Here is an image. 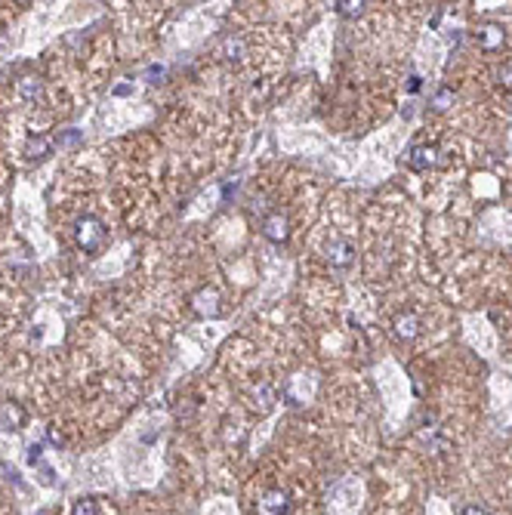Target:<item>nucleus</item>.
Instances as JSON below:
<instances>
[{"label":"nucleus","instance_id":"2eb2a0df","mask_svg":"<svg viewBox=\"0 0 512 515\" xmlns=\"http://www.w3.org/2000/svg\"><path fill=\"white\" fill-rule=\"evenodd\" d=\"M80 142V133L78 130H68L65 136H59V145H78Z\"/></svg>","mask_w":512,"mask_h":515},{"label":"nucleus","instance_id":"1a4fd4ad","mask_svg":"<svg viewBox=\"0 0 512 515\" xmlns=\"http://www.w3.org/2000/svg\"><path fill=\"white\" fill-rule=\"evenodd\" d=\"M50 148H53V139L37 136V139H28L25 155H28V157H46V155H50Z\"/></svg>","mask_w":512,"mask_h":515},{"label":"nucleus","instance_id":"39448f33","mask_svg":"<svg viewBox=\"0 0 512 515\" xmlns=\"http://www.w3.org/2000/svg\"><path fill=\"white\" fill-rule=\"evenodd\" d=\"M352 254H355V250H352V244L346 238H337V241H330V247H328V256H330V262L333 266H349L352 262Z\"/></svg>","mask_w":512,"mask_h":515},{"label":"nucleus","instance_id":"ddd939ff","mask_svg":"<svg viewBox=\"0 0 512 515\" xmlns=\"http://www.w3.org/2000/svg\"><path fill=\"white\" fill-rule=\"evenodd\" d=\"M432 105L439 108V111H444V108H451L454 105V90L451 87H442L439 93H435V99H432Z\"/></svg>","mask_w":512,"mask_h":515},{"label":"nucleus","instance_id":"f3484780","mask_svg":"<svg viewBox=\"0 0 512 515\" xmlns=\"http://www.w3.org/2000/svg\"><path fill=\"white\" fill-rule=\"evenodd\" d=\"M127 93H130V83H117L115 87V96H127Z\"/></svg>","mask_w":512,"mask_h":515},{"label":"nucleus","instance_id":"423d86ee","mask_svg":"<svg viewBox=\"0 0 512 515\" xmlns=\"http://www.w3.org/2000/svg\"><path fill=\"white\" fill-rule=\"evenodd\" d=\"M263 235L272 238V241H284L287 238V219L281 213H272V217L263 219Z\"/></svg>","mask_w":512,"mask_h":515},{"label":"nucleus","instance_id":"4468645a","mask_svg":"<svg viewBox=\"0 0 512 515\" xmlns=\"http://www.w3.org/2000/svg\"><path fill=\"white\" fill-rule=\"evenodd\" d=\"M497 78L503 80L506 87H512V62H503V65H500V68H497Z\"/></svg>","mask_w":512,"mask_h":515},{"label":"nucleus","instance_id":"0eeeda50","mask_svg":"<svg viewBox=\"0 0 512 515\" xmlns=\"http://www.w3.org/2000/svg\"><path fill=\"white\" fill-rule=\"evenodd\" d=\"M395 333L402 336V340H414V336L420 333V318L411 315V312L398 315V318H395Z\"/></svg>","mask_w":512,"mask_h":515},{"label":"nucleus","instance_id":"20e7f679","mask_svg":"<svg viewBox=\"0 0 512 515\" xmlns=\"http://www.w3.org/2000/svg\"><path fill=\"white\" fill-rule=\"evenodd\" d=\"M476 41H479L481 50L494 53V50H500V46H503L506 34H503V28H500V25H481L479 31H476Z\"/></svg>","mask_w":512,"mask_h":515},{"label":"nucleus","instance_id":"9b49d317","mask_svg":"<svg viewBox=\"0 0 512 515\" xmlns=\"http://www.w3.org/2000/svg\"><path fill=\"white\" fill-rule=\"evenodd\" d=\"M333 6H337V13H340V16L355 19V16L365 13V6H367V4H365V0H340V4H333Z\"/></svg>","mask_w":512,"mask_h":515},{"label":"nucleus","instance_id":"f03ea898","mask_svg":"<svg viewBox=\"0 0 512 515\" xmlns=\"http://www.w3.org/2000/svg\"><path fill=\"white\" fill-rule=\"evenodd\" d=\"M256 512L259 515H287V512H291V500H287L284 491H268L266 497L259 500Z\"/></svg>","mask_w":512,"mask_h":515},{"label":"nucleus","instance_id":"6e6552de","mask_svg":"<svg viewBox=\"0 0 512 515\" xmlns=\"http://www.w3.org/2000/svg\"><path fill=\"white\" fill-rule=\"evenodd\" d=\"M25 423V410L19 405H4L0 407V429H19Z\"/></svg>","mask_w":512,"mask_h":515},{"label":"nucleus","instance_id":"dca6fc26","mask_svg":"<svg viewBox=\"0 0 512 515\" xmlns=\"http://www.w3.org/2000/svg\"><path fill=\"white\" fill-rule=\"evenodd\" d=\"M460 515H488V512L481 509V506H466V509H463Z\"/></svg>","mask_w":512,"mask_h":515},{"label":"nucleus","instance_id":"f257e3e1","mask_svg":"<svg viewBox=\"0 0 512 515\" xmlns=\"http://www.w3.org/2000/svg\"><path fill=\"white\" fill-rule=\"evenodd\" d=\"M74 235H78L80 250H87V254H99L102 244H105V226L96 217H80Z\"/></svg>","mask_w":512,"mask_h":515},{"label":"nucleus","instance_id":"7ed1b4c3","mask_svg":"<svg viewBox=\"0 0 512 515\" xmlns=\"http://www.w3.org/2000/svg\"><path fill=\"white\" fill-rule=\"evenodd\" d=\"M407 164L414 170H429V167L439 164V148L435 145H414L411 155H407Z\"/></svg>","mask_w":512,"mask_h":515},{"label":"nucleus","instance_id":"9d476101","mask_svg":"<svg viewBox=\"0 0 512 515\" xmlns=\"http://www.w3.org/2000/svg\"><path fill=\"white\" fill-rule=\"evenodd\" d=\"M19 96H22L25 102H34L37 96H41V80L37 78H22L19 80Z\"/></svg>","mask_w":512,"mask_h":515},{"label":"nucleus","instance_id":"f8f14e48","mask_svg":"<svg viewBox=\"0 0 512 515\" xmlns=\"http://www.w3.org/2000/svg\"><path fill=\"white\" fill-rule=\"evenodd\" d=\"M71 515H96V500H93V497H80V500H74Z\"/></svg>","mask_w":512,"mask_h":515}]
</instances>
